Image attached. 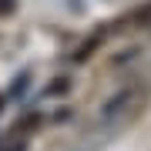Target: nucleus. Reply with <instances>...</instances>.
<instances>
[{"mask_svg": "<svg viewBox=\"0 0 151 151\" xmlns=\"http://www.w3.org/2000/svg\"><path fill=\"white\" fill-rule=\"evenodd\" d=\"M10 7H14V0H0V10H4V14L10 10Z\"/></svg>", "mask_w": 151, "mask_h": 151, "instance_id": "1", "label": "nucleus"}]
</instances>
